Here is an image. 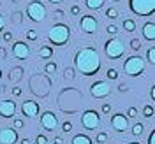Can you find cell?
Returning a JSON list of instances; mask_svg holds the SVG:
<instances>
[{
  "label": "cell",
  "instance_id": "obj_47",
  "mask_svg": "<svg viewBox=\"0 0 155 144\" xmlns=\"http://www.w3.org/2000/svg\"><path fill=\"white\" fill-rule=\"evenodd\" d=\"M0 58H5V49L0 48Z\"/></svg>",
  "mask_w": 155,
  "mask_h": 144
},
{
  "label": "cell",
  "instance_id": "obj_24",
  "mask_svg": "<svg viewBox=\"0 0 155 144\" xmlns=\"http://www.w3.org/2000/svg\"><path fill=\"white\" fill-rule=\"evenodd\" d=\"M107 132H99L97 134V137H95V141H97V144H106V141H107Z\"/></svg>",
  "mask_w": 155,
  "mask_h": 144
},
{
  "label": "cell",
  "instance_id": "obj_31",
  "mask_svg": "<svg viewBox=\"0 0 155 144\" xmlns=\"http://www.w3.org/2000/svg\"><path fill=\"white\" fill-rule=\"evenodd\" d=\"M106 76H107V79H118V70L116 69H107Z\"/></svg>",
  "mask_w": 155,
  "mask_h": 144
},
{
  "label": "cell",
  "instance_id": "obj_18",
  "mask_svg": "<svg viewBox=\"0 0 155 144\" xmlns=\"http://www.w3.org/2000/svg\"><path fill=\"white\" fill-rule=\"evenodd\" d=\"M85 5L92 11H99V9H102L104 0H85Z\"/></svg>",
  "mask_w": 155,
  "mask_h": 144
},
{
  "label": "cell",
  "instance_id": "obj_53",
  "mask_svg": "<svg viewBox=\"0 0 155 144\" xmlns=\"http://www.w3.org/2000/svg\"><path fill=\"white\" fill-rule=\"evenodd\" d=\"M2 76H4V72H2V69H0V79H2Z\"/></svg>",
  "mask_w": 155,
  "mask_h": 144
},
{
  "label": "cell",
  "instance_id": "obj_46",
  "mask_svg": "<svg viewBox=\"0 0 155 144\" xmlns=\"http://www.w3.org/2000/svg\"><path fill=\"white\" fill-rule=\"evenodd\" d=\"M118 90H120V91H127V90H129V88H127V85H124V83H122V85H120V86H118Z\"/></svg>",
  "mask_w": 155,
  "mask_h": 144
},
{
  "label": "cell",
  "instance_id": "obj_13",
  "mask_svg": "<svg viewBox=\"0 0 155 144\" xmlns=\"http://www.w3.org/2000/svg\"><path fill=\"white\" fill-rule=\"evenodd\" d=\"M39 111H41V107H39V102H35V100H25L21 104V113L25 118H35V116H39Z\"/></svg>",
  "mask_w": 155,
  "mask_h": 144
},
{
  "label": "cell",
  "instance_id": "obj_2",
  "mask_svg": "<svg viewBox=\"0 0 155 144\" xmlns=\"http://www.w3.org/2000/svg\"><path fill=\"white\" fill-rule=\"evenodd\" d=\"M71 39V28L64 23H57L53 25L48 32V40L53 46H65Z\"/></svg>",
  "mask_w": 155,
  "mask_h": 144
},
{
  "label": "cell",
  "instance_id": "obj_36",
  "mask_svg": "<svg viewBox=\"0 0 155 144\" xmlns=\"http://www.w3.org/2000/svg\"><path fill=\"white\" fill-rule=\"evenodd\" d=\"M125 116L127 118H129V116H130V118H137V109H136V107H129Z\"/></svg>",
  "mask_w": 155,
  "mask_h": 144
},
{
  "label": "cell",
  "instance_id": "obj_14",
  "mask_svg": "<svg viewBox=\"0 0 155 144\" xmlns=\"http://www.w3.org/2000/svg\"><path fill=\"white\" fill-rule=\"evenodd\" d=\"M16 114V102L11 98H4L0 102V116L2 118H12Z\"/></svg>",
  "mask_w": 155,
  "mask_h": 144
},
{
  "label": "cell",
  "instance_id": "obj_35",
  "mask_svg": "<svg viewBox=\"0 0 155 144\" xmlns=\"http://www.w3.org/2000/svg\"><path fill=\"white\" fill-rule=\"evenodd\" d=\"M107 34H109V35H116V34H118V27H116V25H107Z\"/></svg>",
  "mask_w": 155,
  "mask_h": 144
},
{
  "label": "cell",
  "instance_id": "obj_48",
  "mask_svg": "<svg viewBox=\"0 0 155 144\" xmlns=\"http://www.w3.org/2000/svg\"><path fill=\"white\" fill-rule=\"evenodd\" d=\"M150 97H152V100H155V90H153V88L150 90Z\"/></svg>",
  "mask_w": 155,
  "mask_h": 144
},
{
  "label": "cell",
  "instance_id": "obj_43",
  "mask_svg": "<svg viewBox=\"0 0 155 144\" xmlns=\"http://www.w3.org/2000/svg\"><path fill=\"white\" fill-rule=\"evenodd\" d=\"M148 144H155V132L150 134V139H148Z\"/></svg>",
  "mask_w": 155,
  "mask_h": 144
},
{
  "label": "cell",
  "instance_id": "obj_52",
  "mask_svg": "<svg viewBox=\"0 0 155 144\" xmlns=\"http://www.w3.org/2000/svg\"><path fill=\"white\" fill-rule=\"evenodd\" d=\"M127 144H141V142H137V141H132V142H127Z\"/></svg>",
  "mask_w": 155,
  "mask_h": 144
},
{
  "label": "cell",
  "instance_id": "obj_38",
  "mask_svg": "<svg viewBox=\"0 0 155 144\" xmlns=\"http://www.w3.org/2000/svg\"><path fill=\"white\" fill-rule=\"evenodd\" d=\"M79 5H76V4H74V5H72V7H71V14H72V16H78V14H79Z\"/></svg>",
  "mask_w": 155,
  "mask_h": 144
},
{
  "label": "cell",
  "instance_id": "obj_17",
  "mask_svg": "<svg viewBox=\"0 0 155 144\" xmlns=\"http://www.w3.org/2000/svg\"><path fill=\"white\" fill-rule=\"evenodd\" d=\"M71 144H94V141L87 134H76L71 139Z\"/></svg>",
  "mask_w": 155,
  "mask_h": 144
},
{
  "label": "cell",
  "instance_id": "obj_23",
  "mask_svg": "<svg viewBox=\"0 0 155 144\" xmlns=\"http://www.w3.org/2000/svg\"><path fill=\"white\" fill-rule=\"evenodd\" d=\"M118 14H120V12H118L116 7H109V9L106 11V18H109V19H116L118 18Z\"/></svg>",
  "mask_w": 155,
  "mask_h": 144
},
{
  "label": "cell",
  "instance_id": "obj_11",
  "mask_svg": "<svg viewBox=\"0 0 155 144\" xmlns=\"http://www.w3.org/2000/svg\"><path fill=\"white\" fill-rule=\"evenodd\" d=\"M12 55L18 60H27L30 56V46L25 40H16L12 44Z\"/></svg>",
  "mask_w": 155,
  "mask_h": 144
},
{
  "label": "cell",
  "instance_id": "obj_39",
  "mask_svg": "<svg viewBox=\"0 0 155 144\" xmlns=\"http://www.w3.org/2000/svg\"><path fill=\"white\" fill-rule=\"evenodd\" d=\"M109 111H111V106H109L107 102H104V104H102V114H107Z\"/></svg>",
  "mask_w": 155,
  "mask_h": 144
},
{
  "label": "cell",
  "instance_id": "obj_29",
  "mask_svg": "<svg viewBox=\"0 0 155 144\" xmlns=\"http://www.w3.org/2000/svg\"><path fill=\"white\" fill-rule=\"evenodd\" d=\"M62 132H64V134H71V132H72V123H71V121H64V123H62Z\"/></svg>",
  "mask_w": 155,
  "mask_h": 144
},
{
  "label": "cell",
  "instance_id": "obj_50",
  "mask_svg": "<svg viewBox=\"0 0 155 144\" xmlns=\"http://www.w3.org/2000/svg\"><path fill=\"white\" fill-rule=\"evenodd\" d=\"M5 90H7V86H5V85H0V93H4Z\"/></svg>",
  "mask_w": 155,
  "mask_h": 144
},
{
  "label": "cell",
  "instance_id": "obj_21",
  "mask_svg": "<svg viewBox=\"0 0 155 144\" xmlns=\"http://www.w3.org/2000/svg\"><path fill=\"white\" fill-rule=\"evenodd\" d=\"M57 69H58V65L55 63V62H48L46 67H44V72H46V74H55Z\"/></svg>",
  "mask_w": 155,
  "mask_h": 144
},
{
  "label": "cell",
  "instance_id": "obj_16",
  "mask_svg": "<svg viewBox=\"0 0 155 144\" xmlns=\"http://www.w3.org/2000/svg\"><path fill=\"white\" fill-rule=\"evenodd\" d=\"M141 34H143L145 40L153 42L155 40V23L153 21H146L145 25H143V28H141Z\"/></svg>",
  "mask_w": 155,
  "mask_h": 144
},
{
  "label": "cell",
  "instance_id": "obj_28",
  "mask_svg": "<svg viewBox=\"0 0 155 144\" xmlns=\"http://www.w3.org/2000/svg\"><path fill=\"white\" fill-rule=\"evenodd\" d=\"M143 116H145V118H152V116H153V106L143 107Z\"/></svg>",
  "mask_w": 155,
  "mask_h": 144
},
{
  "label": "cell",
  "instance_id": "obj_45",
  "mask_svg": "<svg viewBox=\"0 0 155 144\" xmlns=\"http://www.w3.org/2000/svg\"><path fill=\"white\" fill-rule=\"evenodd\" d=\"M55 16H57V18H64V11H62V9L55 11Z\"/></svg>",
  "mask_w": 155,
  "mask_h": 144
},
{
  "label": "cell",
  "instance_id": "obj_55",
  "mask_svg": "<svg viewBox=\"0 0 155 144\" xmlns=\"http://www.w3.org/2000/svg\"><path fill=\"white\" fill-rule=\"evenodd\" d=\"M113 2H120V0H113Z\"/></svg>",
  "mask_w": 155,
  "mask_h": 144
},
{
  "label": "cell",
  "instance_id": "obj_34",
  "mask_svg": "<svg viewBox=\"0 0 155 144\" xmlns=\"http://www.w3.org/2000/svg\"><path fill=\"white\" fill-rule=\"evenodd\" d=\"M35 144H48L46 135H44V134H39L37 137H35Z\"/></svg>",
  "mask_w": 155,
  "mask_h": 144
},
{
  "label": "cell",
  "instance_id": "obj_7",
  "mask_svg": "<svg viewBox=\"0 0 155 144\" xmlns=\"http://www.w3.org/2000/svg\"><path fill=\"white\" fill-rule=\"evenodd\" d=\"M81 125L85 130H97L101 126V116L95 109H87L81 114Z\"/></svg>",
  "mask_w": 155,
  "mask_h": 144
},
{
  "label": "cell",
  "instance_id": "obj_41",
  "mask_svg": "<svg viewBox=\"0 0 155 144\" xmlns=\"http://www.w3.org/2000/svg\"><path fill=\"white\" fill-rule=\"evenodd\" d=\"M12 95H14V97H19V95H21V88H19V86L12 88Z\"/></svg>",
  "mask_w": 155,
  "mask_h": 144
},
{
  "label": "cell",
  "instance_id": "obj_33",
  "mask_svg": "<svg viewBox=\"0 0 155 144\" xmlns=\"http://www.w3.org/2000/svg\"><path fill=\"white\" fill-rule=\"evenodd\" d=\"M25 35H27L28 40H37V32H35V30H27Z\"/></svg>",
  "mask_w": 155,
  "mask_h": 144
},
{
  "label": "cell",
  "instance_id": "obj_8",
  "mask_svg": "<svg viewBox=\"0 0 155 144\" xmlns=\"http://www.w3.org/2000/svg\"><path fill=\"white\" fill-rule=\"evenodd\" d=\"M111 93V86L107 81H95L92 86H90V95L94 98H104Z\"/></svg>",
  "mask_w": 155,
  "mask_h": 144
},
{
  "label": "cell",
  "instance_id": "obj_3",
  "mask_svg": "<svg viewBox=\"0 0 155 144\" xmlns=\"http://www.w3.org/2000/svg\"><path fill=\"white\" fill-rule=\"evenodd\" d=\"M124 70H125L127 76H130V77L141 76V74L145 72V58L137 56V55L129 56L125 62H124Z\"/></svg>",
  "mask_w": 155,
  "mask_h": 144
},
{
  "label": "cell",
  "instance_id": "obj_4",
  "mask_svg": "<svg viewBox=\"0 0 155 144\" xmlns=\"http://www.w3.org/2000/svg\"><path fill=\"white\" fill-rule=\"evenodd\" d=\"M129 9L136 16H152L155 12V0H129Z\"/></svg>",
  "mask_w": 155,
  "mask_h": 144
},
{
  "label": "cell",
  "instance_id": "obj_20",
  "mask_svg": "<svg viewBox=\"0 0 155 144\" xmlns=\"http://www.w3.org/2000/svg\"><path fill=\"white\" fill-rule=\"evenodd\" d=\"M124 28H125V32H134L136 30V21L134 19H124Z\"/></svg>",
  "mask_w": 155,
  "mask_h": 144
},
{
  "label": "cell",
  "instance_id": "obj_30",
  "mask_svg": "<svg viewBox=\"0 0 155 144\" xmlns=\"http://www.w3.org/2000/svg\"><path fill=\"white\" fill-rule=\"evenodd\" d=\"M130 49L139 51V49H141V40H139V39H132V40H130Z\"/></svg>",
  "mask_w": 155,
  "mask_h": 144
},
{
  "label": "cell",
  "instance_id": "obj_54",
  "mask_svg": "<svg viewBox=\"0 0 155 144\" xmlns=\"http://www.w3.org/2000/svg\"><path fill=\"white\" fill-rule=\"evenodd\" d=\"M12 2H14V4H16V2H19V0H12Z\"/></svg>",
  "mask_w": 155,
  "mask_h": 144
},
{
  "label": "cell",
  "instance_id": "obj_25",
  "mask_svg": "<svg viewBox=\"0 0 155 144\" xmlns=\"http://www.w3.org/2000/svg\"><path fill=\"white\" fill-rule=\"evenodd\" d=\"M21 77H23V69L21 67H18V69H12V76H11V79H12V81H14V79H21Z\"/></svg>",
  "mask_w": 155,
  "mask_h": 144
},
{
  "label": "cell",
  "instance_id": "obj_22",
  "mask_svg": "<svg viewBox=\"0 0 155 144\" xmlns=\"http://www.w3.org/2000/svg\"><path fill=\"white\" fill-rule=\"evenodd\" d=\"M143 130H145V125H143V123H136V125L132 126V128H130V132H132V135H136V137L143 134Z\"/></svg>",
  "mask_w": 155,
  "mask_h": 144
},
{
  "label": "cell",
  "instance_id": "obj_27",
  "mask_svg": "<svg viewBox=\"0 0 155 144\" xmlns=\"http://www.w3.org/2000/svg\"><path fill=\"white\" fill-rule=\"evenodd\" d=\"M146 60H148V63H155V48L148 49V53H146Z\"/></svg>",
  "mask_w": 155,
  "mask_h": 144
},
{
  "label": "cell",
  "instance_id": "obj_49",
  "mask_svg": "<svg viewBox=\"0 0 155 144\" xmlns=\"http://www.w3.org/2000/svg\"><path fill=\"white\" fill-rule=\"evenodd\" d=\"M21 144H32V141L30 139H21Z\"/></svg>",
  "mask_w": 155,
  "mask_h": 144
},
{
  "label": "cell",
  "instance_id": "obj_56",
  "mask_svg": "<svg viewBox=\"0 0 155 144\" xmlns=\"http://www.w3.org/2000/svg\"><path fill=\"white\" fill-rule=\"evenodd\" d=\"M0 5H2V2H0Z\"/></svg>",
  "mask_w": 155,
  "mask_h": 144
},
{
  "label": "cell",
  "instance_id": "obj_42",
  "mask_svg": "<svg viewBox=\"0 0 155 144\" xmlns=\"http://www.w3.org/2000/svg\"><path fill=\"white\" fill-rule=\"evenodd\" d=\"M4 27H5V19H4V16L0 14V32L4 30Z\"/></svg>",
  "mask_w": 155,
  "mask_h": 144
},
{
  "label": "cell",
  "instance_id": "obj_37",
  "mask_svg": "<svg viewBox=\"0 0 155 144\" xmlns=\"http://www.w3.org/2000/svg\"><path fill=\"white\" fill-rule=\"evenodd\" d=\"M72 77H74V69L72 67L65 69V79H72Z\"/></svg>",
  "mask_w": 155,
  "mask_h": 144
},
{
  "label": "cell",
  "instance_id": "obj_51",
  "mask_svg": "<svg viewBox=\"0 0 155 144\" xmlns=\"http://www.w3.org/2000/svg\"><path fill=\"white\" fill-rule=\"evenodd\" d=\"M48 2H51V4H60V2H64V0H48Z\"/></svg>",
  "mask_w": 155,
  "mask_h": 144
},
{
  "label": "cell",
  "instance_id": "obj_26",
  "mask_svg": "<svg viewBox=\"0 0 155 144\" xmlns=\"http://www.w3.org/2000/svg\"><path fill=\"white\" fill-rule=\"evenodd\" d=\"M21 21H23V14L21 12H12V23L14 25H21Z\"/></svg>",
  "mask_w": 155,
  "mask_h": 144
},
{
  "label": "cell",
  "instance_id": "obj_40",
  "mask_svg": "<svg viewBox=\"0 0 155 144\" xmlns=\"http://www.w3.org/2000/svg\"><path fill=\"white\" fill-rule=\"evenodd\" d=\"M11 39H12V34L11 32H4V42H11Z\"/></svg>",
  "mask_w": 155,
  "mask_h": 144
},
{
  "label": "cell",
  "instance_id": "obj_19",
  "mask_svg": "<svg viewBox=\"0 0 155 144\" xmlns=\"http://www.w3.org/2000/svg\"><path fill=\"white\" fill-rule=\"evenodd\" d=\"M39 56L42 58V60H49V58L53 56V48L51 46H42V48L39 49Z\"/></svg>",
  "mask_w": 155,
  "mask_h": 144
},
{
  "label": "cell",
  "instance_id": "obj_1",
  "mask_svg": "<svg viewBox=\"0 0 155 144\" xmlns=\"http://www.w3.org/2000/svg\"><path fill=\"white\" fill-rule=\"evenodd\" d=\"M76 70L83 76H95L101 70V55L95 48H83L74 56Z\"/></svg>",
  "mask_w": 155,
  "mask_h": 144
},
{
  "label": "cell",
  "instance_id": "obj_15",
  "mask_svg": "<svg viewBox=\"0 0 155 144\" xmlns=\"http://www.w3.org/2000/svg\"><path fill=\"white\" fill-rule=\"evenodd\" d=\"M18 141V132L12 126H5L0 130V144H16Z\"/></svg>",
  "mask_w": 155,
  "mask_h": 144
},
{
  "label": "cell",
  "instance_id": "obj_10",
  "mask_svg": "<svg viewBox=\"0 0 155 144\" xmlns=\"http://www.w3.org/2000/svg\"><path fill=\"white\" fill-rule=\"evenodd\" d=\"M41 126H42L46 132H53V130H57L58 118L55 116V113H51V111H44L42 116H41Z\"/></svg>",
  "mask_w": 155,
  "mask_h": 144
},
{
  "label": "cell",
  "instance_id": "obj_9",
  "mask_svg": "<svg viewBox=\"0 0 155 144\" xmlns=\"http://www.w3.org/2000/svg\"><path fill=\"white\" fill-rule=\"evenodd\" d=\"M79 27H81V30L85 34H95L97 28H99V21H97L95 16L85 14V16H81V19H79Z\"/></svg>",
  "mask_w": 155,
  "mask_h": 144
},
{
  "label": "cell",
  "instance_id": "obj_5",
  "mask_svg": "<svg viewBox=\"0 0 155 144\" xmlns=\"http://www.w3.org/2000/svg\"><path fill=\"white\" fill-rule=\"evenodd\" d=\"M104 53H106V56L109 60H118V58H122L125 55V44L120 40V39H109L106 40V44H104Z\"/></svg>",
  "mask_w": 155,
  "mask_h": 144
},
{
  "label": "cell",
  "instance_id": "obj_12",
  "mask_svg": "<svg viewBox=\"0 0 155 144\" xmlns=\"http://www.w3.org/2000/svg\"><path fill=\"white\" fill-rule=\"evenodd\" d=\"M111 126L116 132H125V130H129V118L122 113H115L111 116Z\"/></svg>",
  "mask_w": 155,
  "mask_h": 144
},
{
  "label": "cell",
  "instance_id": "obj_32",
  "mask_svg": "<svg viewBox=\"0 0 155 144\" xmlns=\"http://www.w3.org/2000/svg\"><path fill=\"white\" fill-rule=\"evenodd\" d=\"M23 126H25V123H23V120H19V118H16V120L12 121V128H14V130H21Z\"/></svg>",
  "mask_w": 155,
  "mask_h": 144
},
{
  "label": "cell",
  "instance_id": "obj_6",
  "mask_svg": "<svg viewBox=\"0 0 155 144\" xmlns=\"http://www.w3.org/2000/svg\"><path fill=\"white\" fill-rule=\"evenodd\" d=\"M46 14H48V11L44 7V4L39 2V0H34V2H30L27 5V16L34 23H42L46 19Z\"/></svg>",
  "mask_w": 155,
  "mask_h": 144
},
{
  "label": "cell",
  "instance_id": "obj_44",
  "mask_svg": "<svg viewBox=\"0 0 155 144\" xmlns=\"http://www.w3.org/2000/svg\"><path fill=\"white\" fill-rule=\"evenodd\" d=\"M53 144H64V139L62 137H55L53 139Z\"/></svg>",
  "mask_w": 155,
  "mask_h": 144
}]
</instances>
